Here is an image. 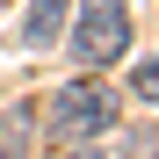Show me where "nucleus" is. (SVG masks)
<instances>
[{
  "instance_id": "1",
  "label": "nucleus",
  "mask_w": 159,
  "mask_h": 159,
  "mask_svg": "<svg viewBox=\"0 0 159 159\" xmlns=\"http://www.w3.org/2000/svg\"><path fill=\"white\" fill-rule=\"evenodd\" d=\"M51 138H65V145H87L101 138V130H116V94L101 87V80H72V87L51 94Z\"/></svg>"
},
{
  "instance_id": "6",
  "label": "nucleus",
  "mask_w": 159,
  "mask_h": 159,
  "mask_svg": "<svg viewBox=\"0 0 159 159\" xmlns=\"http://www.w3.org/2000/svg\"><path fill=\"white\" fill-rule=\"evenodd\" d=\"M72 159H101V152H72Z\"/></svg>"
},
{
  "instance_id": "3",
  "label": "nucleus",
  "mask_w": 159,
  "mask_h": 159,
  "mask_svg": "<svg viewBox=\"0 0 159 159\" xmlns=\"http://www.w3.org/2000/svg\"><path fill=\"white\" fill-rule=\"evenodd\" d=\"M58 22H65V0H29V15H22V43L43 51L51 36H58Z\"/></svg>"
},
{
  "instance_id": "2",
  "label": "nucleus",
  "mask_w": 159,
  "mask_h": 159,
  "mask_svg": "<svg viewBox=\"0 0 159 159\" xmlns=\"http://www.w3.org/2000/svg\"><path fill=\"white\" fill-rule=\"evenodd\" d=\"M123 51H130L123 0H87V7H80V29H72V58L80 65H116Z\"/></svg>"
},
{
  "instance_id": "5",
  "label": "nucleus",
  "mask_w": 159,
  "mask_h": 159,
  "mask_svg": "<svg viewBox=\"0 0 159 159\" xmlns=\"http://www.w3.org/2000/svg\"><path fill=\"white\" fill-rule=\"evenodd\" d=\"M138 94H145V101H159V51L138 65Z\"/></svg>"
},
{
  "instance_id": "4",
  "label": "nucleus",
  "mask_w": 159,
  "mask_h": 159,
  "mask_svg": "<svg viewBox=\"0 0 159 159\" xmlns=\"http://www.w3.org/2000/svg\"><path fill=\"white\" fill-rule=\"evenodd\" d=\"M29 138H36V109H7L0 116V159H29Z\"/></svg>"
}]
</instances>
